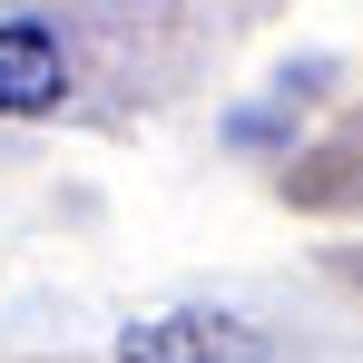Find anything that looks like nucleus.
I'll return each mask as SVG.
<instances>
[{
    "label": "nucleus",
    "instance_id": "f257e3e1",
    "mask_svg": "<svg viewBox=\"0 0 363 363\" xmlns=\"http://www.w3.org/2000/svg\"><path fill=\"white\" fill-rule=\"evenodd\" d=\"M118 363H275V344L236 314H147L118 334Z\"/></svg>",
    "mask_w": 363,
    "mask_h": 363
},
{
    "label": "nucleus",
    "instance_id": "f03ea898",
    "mask_svg": "<svg viewBox=\"0 0 363 363\" xmlns=\"http://www.w3.org/2000/svg\"><path fill=\"white\" fill-rule=\"evenodd\" d=\"M60 99H69V50H60V30H50L40 10L0 20V118H40V108H60Z\"/></svg>",
    "mask_w": 363,
    "mask_h": 363
}]
</instances>
